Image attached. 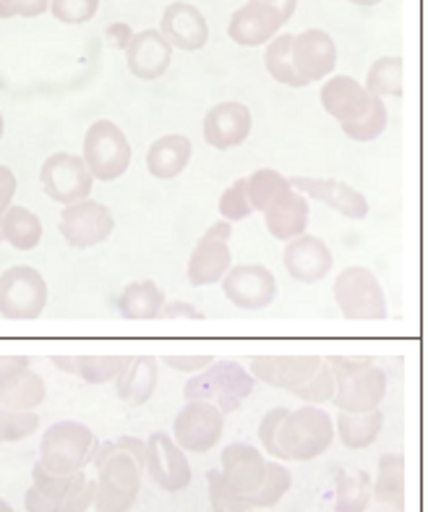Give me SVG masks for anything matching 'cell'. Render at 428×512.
<instances>
[{
    "label": "cell",
    "instance_id": "6da1fadb",
    "mask_svg": "<svg viewBox=\"0 0 428 512\" xmlns=\"http://www.w3.org/2000/svg\"><path fill=\"white\" fill-rule=\"evenodd\" d=\"M147 447L139 437L100 445L94 455V512H131L139 502Z\"/></svg>",
    "mask_w": 428,
    "mask_h": 512
},
{
    "label": "cell",
    "instance_id": "7a4b0ae2",
    "mask_svg": "<svg viewBox=\"0 0 428 512\" xmlns=\"http://www.w3.org/2000/svg\"><path fill=\"white\" fill-rule=\"evenodd\" d=\"M319 102L329 118L340 123L350 142H376L387 131V102L371 97L353 76H329L319 89Z\"/></svg>",
    "mask_w": 428,
    "mask_h": 512
},
{
    "label": "cell",
    "instance_id": "3957f363",
    "mask_svg": "<svg viewBox=\"0 0 428 512\" xmlns=\"http://www.w3.org/2000/svg\"><path fill=\"white\" fill-rule=\"evenodd\" d=\"M335 374V408L340 413L379 411L387 398V374L368 356H329Z\"/></svg>",
    "mask_w": 428,
    "mask_h": 512
},
{
    "label": "cell",
    "instance_id": "277c9868",
    "mask_svg": "<svg viewBox=\"0 0 428 512\" xmlns=\"http://www.w3.org/2000/svg\"><path fill=\"white\" fill-rule=\"evenodd\" d=\"M335 445V424L324 408L301 405L277 429V463H308Z\"/></svg>",
    "mask_w": 428,
    "mask_h": 512
},
{
    "label": "cell",
    "instance_id": "5b68a950",
    "mask_svg": "<svg viewBox=\"0 0 428 512\" xmlns=\"http://www.w3.org/2000/svg\"><path fill=\"white\" fill-rule=\"evenodd\" d=\"M256 379L238 361H212L204 371L194 374L183 387L186 403H209L222 416L235 413L243 400L254 392Z\"/></svg>",
    "mask_w": 428,
    "mask_h": 512
},
{
    "label": "cell",
    "instance_id": "8992f818",
    "mask_svg": "<svg viewBox=\"0 0 428 512\" xmlns=\"http://www.w3.org/2000/svg\"><path fill=\"white\" fill-rule=\"evenodd\" d=\"M100 450V439L87 424L79 421H58L42 434L40 442V468L55 476H71V473L87 471L94 463V455Z\"/></svg>",
    "mask_w": 428,
    "mask_h": 512
},
{
    "label": "cell",
    "instance_id": "52a82bcc",
    "mask_svg": "<svg viewBox=\"0 0 428 512\" xmlns=\"http://www.w3.org/2000/svg\"><path fill=\"white\" fill-rule=\"evenodd\" d=\"M94 505V479L87 473L55 476L34 465L32 486L24 494L27 512H89Z\"/></svg>",
    "mask_w": 428,
    "mask_h": 512
},
{
    "label": "cell",
    "instance_id": "ba28073f",
    "mask_svg": "<svg viewBox=\"0 0 428 512\" xmlns=\"http://www.w3.org/2000/svg\"><path fill=\"white\" fill-rule=\"evenodd\" d=\"M134 149L128 142L126 131L115 121H94L84 134L81 160L87 165L89 176L100 183H113L123 178L131 168Z\"/></svg>",
    "mask_w": 428,
    "mask_h": 512
},
{
    "label": "cell",
    "instance_id": "9c48e42d",
    "mask_svg": "<svg viewBox=\"0 0 428 512\" xmlns=\"http://www.w3.org/2000/svg\"><path fill=\"white\" fill-rule=\"evenodd\" d=\"M332 296L348 322H384L389 317L387 293L371 270L353 264L335 277Z\"/></svg>",
    "mask_w": 428,
    "mask_h": 512
},
{
    "label": "cell",
    "instance_id": "30bf717a",
    "mask_svg": "<svg viewBox=\"0 0 428 512\" xmlns=\"http://www.w3.org/2000/svg\"><path fill=\"white\" fill-rule=\"evenodd\" d=\"M50 298V288L40 270L16 264L0 272V317L8 322H34Z\"/></svg>",
    "mask_w": 428,
    "mask_h": 512
},
{
    "label": "cell",
    "instance_id": "8fae6325",
    "mask_svg": "<svg viewBox=\"0 0 428 512\" xmlns=\"http://www.w3.org/2000/svg\"><path fill=\"white\" fill-rule=\"evenodd\" d=\"M230 236L233 225L225 220H217L209 225L207 233L196 241L194 251L188 256V283L194 288H207V285L222 283V277L228 275L233 267V251H230Z\"/></svg>",
    "mask_w": 428,
    "mask_h": 512
},
{
    "label": "cell",
    "instance_id": "7c38bea8",
    "mask_svg": "<svg viewBox=\"0 0 428 512\" xmlns=\"http://www.w3.org/2000/svg\"><path fill=\"white\" fill-rule=\"evenodd\" d=\"M40 183L42 191L63 207L92 199L94 178L89 176L81 155L74 152H53L47 157L40 168Z\"/></svg>",
    "mask_w": 428,
    "mask_h": 512
},
{
    "label": "cell",
    "instance_id": "4fadbf2b",
    "mask_svg": "<svg viewBox=\"0 0 428 512\" xmlns=\"http://www.w3.org/2000/svg\"><path fill=\"white\" fill-rule=\"evenodd\" d=\"M115 230V215L113 209L94 199H84V202L68 204L61 212V223H58V233L71 249H94L105 243L113 236Z\"/></svg>",
    "mask_w": 428,
    "mask_h": 512
},
{
    "label": "cell",
    "instance_id": "5bb4252c",
    "mask_svg": "<svg viewBox=\"0 0 428 512\" xmlns=\"http://www.w3.org/2000/svg\"><path fill=\"white\" fill-rule=\"evenodd\" d=\"M47 400L45 379L32 369V358L0 356V408L37 413Z\"/></svg>",
    "mask_w": 428,
    "mask_h": 512
},
{
    "label": "cell",
    "instance_id": "9a60e30c",
    "mask_svg": "<svg viewBox=\"0 0 428 512\" xmlns=\"http://www.w3.org/2000/svg\"><path fill=\"white\" fill-rule=\"evenodd\" d=\"M225 416L209 403H186L173 421V442L183 452L207 455L222 442Z\"/></svg>",
    "mask_w": 428,
    "mask_h": 512
},
{
    "label": "cell",
    "instance_id": "2e32d148",
    "mask_svg": "<svg viewBox=\"0 0 428 512\" xmlns=\"http://www.w3.org/2000/svg\"><path fill=\"white\" fill-rule=\"evenodd\" d=\"M147 447V460H144V476H149L157 489L168 494H178L191 486L194 471L188 463L186 452L175 445L173 437L165 432H154L144 442Z\"/></svg>",
    "mask_w": 428,
    "mask_h": 512
},
{
    "label": "cell",
    "instance_id": "e0dca14e",
    "mask_svg": "<svg viewBox=\"0 0 428 512\" xmlns=\"http://www.w3.org/2000/svg\"><path fill=\"white\" fill-rule=\"evenodd\" d=\"M290 66H293V74L301 81V87L332 76L337 66V45L332 40V34L324 32V29H306L301 34H293V40H290Z\"/></svg>",
    "mask_w": 428,
    "mask_h": 512
},
{
    "label": "cell",
    "instance_id": "ac0fdd59",
    "mask_svg": "<svg viewBox=\"0 0 428 512\" xmlns=\"http://www.w3.org/2000/svg\"><path fill=\"white\" fill-rule=\"evenodd\" d=\"M222 293L235 309L261 311L275 304L277 277L264 264H238L222 277Z\"/></svg>",
    "mask_w": 428,
    "mask_h": 512
},
{
    "label": "cell",
    "instance_id": "d6986e66",
    "mask_svg": "<svg viewBox=\"0 0 428 512\" xmlns=\"http://www.w3.org/2000/svg\"><path fill=\"white\" fill-rule=\"evenodd\" d=\"M290 189L298 191L306 199L324 204V207L335 209L337 215L348 217V220H363L368 215V202L361 191L340 181V178H316V176H293L288 178Z\"/></svg>",
    "mask_w": 428,
    "mask_h": 512
},
{
    "label": "cell",
    "instance_id": "ffe728a7",
    "mask_svg": "<svg viewBox=\"0 0 428 512\" xmlns=\"http://www.w3.org/2000/svg\"><path fill=\"white\" fill-rule=\"evenodd\" d=\"M251 128H254V115L248 105L238 100L217 102L204 115V142L212 149L228 152L248 142Z\"/></svg>",
    "mask_w": 428,
    "mask_h": 512
},
{
    "label": "cell",
    "instance_id": "44dd1931",
    "mask_svg": "<svg viewBox=\"0 0 428 512\" xmlns=\"http://www.w3.org/2000/svg\"><path fill=\"white\" fill-rule=\"evenodd\" d=\"M267 463L264 452L256 445H246V442H235L228 445L220 455V468L225 484L233 489L238 497L248 499L259 492L261 481L267 476Z\"/></svg>",
    "mask_w": 428,
    "mask_h": 512
},
{
    "label": "cell",
    "instance_id": "7402d4cb",
    "mask_svg": "<svg viewBox=\"0 0 428 512\" xmlns=\"http://www.w3.org/2000/svg\"><path fill=\"white\" fill-rule=\"evenodd\" d=\"M282 264H285V270H288V275L293 277L295 283L316 285L332 272L335 256H332V249L319 236L303 233V236L285 243Z\"/></svg>",
    "mask_w": 428,
    "mask_h": 512
},
{
    "label": "cell",
    "instance_id": "603a6c76",
    "mask_svg": "<svg viewBox=\"0 0 428 512\" xmlns=\"http://www.w3.org/2000/svg\"><path fill=\"white\" fill-rule=\"evenodd\" d=\"M160 34L168 40L170 48L183 53H196L209 42V21L199 6L188 0H175L162 11Z\"/></svg>",
    "mask_w": 428,
    "mask_h": 512
},
{
    "label": "cell",
    "instance_id": "cb8c5ba5",
    "mask_svg": "<svg viewBox=\"0 0 428 512\" xmlns=\"http://www.w3.org/2000/svg\"><path fill=\"white\" fill-rule=\"evenodd\" d=\"M321 356H256L251 358L248 374L256 382H264L275 390H285L290 395L301 390L308 379L319 369Z\"/></svg>",
    "mask_w": 428,
    "mask_h": 512
},
{
    "label": "cell",
    "instance_id": "d4e9b609",
    "mask_svg": "<svg viewBox=\"0 0 428 512\" xmlns=\"http://www.w3.org/2000/svg\"><path fill=\"white\" fill-rule=\"evenodd\" d=\"M282 27H285V21L280 19L275 8L248 0L246 6H241L230 16L228 37L241 48H261L275 40Z\"/></svg>",
    "mask_w": 428,
    "mask_h": 512
},
{
    "label": "cell",
    "instance_id": "484cf974",
    "mask_svg": "<svg viewBox=\"0 0 428 512\" xmlns=\"http://www.w3.org/2000/svg\"><path fill=\"white\" fill-rule=\"evenodd\" d=\"M126 53V66L131 76L141 81H157L168 74L170 63H173V48L168 40L162 37L160 29H141L134 32Z\"/></svg>",
    "mask_w": 428,
    "mask_h": 512
},
{
    "label": "cell",
    "instance_id": "4316f807",
    "mask_svg": "<svg viewBox=\"0 0 428 512\" xmlns=\"http://www.w3.org/2000/svg\"><path fill=\"white\" fill-rule=\"evenodd\" d=\"M261 215H264V225H267L269 236L280 243H290L293 238L303 236L308 230V223H311V204H308L306 196L288 189L285 194L277 196L275 202L269 204Z\"/></svg>",
    "mask_w": 428,
    "mask_h": 512
},
{
    "label": "cell",
    "instance_id": "83f0119b",
    "mask_svg": "<svg viewBox=\"0 0 428 512\" xmlns=\"http://www.w3.org/2000/svg\"><path fill=\"white\" fill-rule=\"evenodd\" d=\"M194 144L186 134H165L154 139L147 149V170L157 181H173L188 168Z\"/></svg>",
    "mask_w": 428,
    "mask_h": 512
},
{
    "label": "cell",
    "instance_id": "f1b7e54d",
    "mask_svg": "<svg viewBox=\"0 0 428 512\" xmlns=\"http://www.w3.org/2000/svg\"><path fill=\"white\" fill-rule=\"evenodd\" d=\"M160 382V358L157 356H131V364L115 382V392L131 408H141L152 400Z\"/></svg>",
    "mask_w": 428,
    "mask_h": 512
},
{
    "label": "cell",
    "instance_id": "f546056e",
    "mask_svg": "<svg viewBox=\"0 0 428 512\" xmlns=\"http://www.w3.org/2000/svg\"><path fill=\"white\" fill-rule=\"evenodd\" d=\"M168 304V296L154 280H136L121 290L115 298V309L126 322H154L160 319L162 309Z\"/></svg>",
    "mask_w": 428,
    "mask_h": 512
},
{
    "label": "cell",
    "instance_id": "4dcf8cb0",
    "mask_svg": "<svg viewBox=\"0 0 428 512\" xmlns=\"http://www.w3.org/2000/svg\"><path fill=\"white\" fill-rule=\"evenodd\" d=\"M55 369L74 374L87 384H110L121 379L131 364V356H53Z\"/></svg>",
    "mask_w": 428,
    "mask_h": 512
},
{
    "label": "cell",
    "instance_id": "1f68e13d",
    "mask_svg": "<svg viewBox=\"0 0 428 512\" xmlns=\"http://www.w3.org/2000/svg\"><path fill=\"white\" fill-rule=\"evenodd\" d=\"M332 424H335V437L340 439V445L345 450H368L382 434L384 413H337V418H332Z\"/></svg>",
    "mask_w": 428,
    "mask_h": 512
},
{
    "label": "cell",
    "instance_id": "d6a6232c",
    "mask_svg": "<svg viewBox=\"0 0 428 512\" xmlns=\"http://www.w3.org/2000/svg\"><path fill=\"white\" fill-rule=\"evenodd\" d=\"M371 499H376L384 510H405V458L402 455H382L376 479L371 484Z\"/></svg>",
    "mask_w": 428,
    "mask_h": 512
},
{
    "label": "cell",
    "instance_id": "836d02e7",
    "mask_svg": "<svg viewBox=\"0 0 428 512\" xmlns=\"http://www.w3.org/2000/svg\"><path fill=\"white\" fill-rule=\"evenodd\" d=\"M42 236H45V228L32 209L21 207V204H11L6 209L3 223H0V238L8 246H14L16 251H32L40 246Z\"/></svg>",
    "mask_w": 428,
    "mask_h": 512
},
{
    "label": "cell",
    "instance_id": "e575fe53",
    "mask_svg": "<svg viewBox=\"0 0 428 512\" xmlns=\"http://www.w3.org/2000/svg\"><path fill=\"white\" fill-rule=\"evenodd\" d=\"M368 505H371L368 473L335 468V512H366Z\"/></svg>",
    "mask_w": 428,
    "mask_h": 512
},
{
    "label": "cell",
    "instance_id": "d590c367",
    "mask_svg": "<svg viewBox=\"0 0 428 512\" xmlns=\"http://www.w3.org/2000/svg\"><path fill=\"white\" fill-rule=\"evenodd\" d=\"M366 92L371 97L387 100V97H402V58L400 55H384L371 63L366 74Z\"/></svg>",
    "mask_w": 428,
    "mask_h": 512
},
{
    "label": "cell",
    "instance_id": "8d00e7d4",
    "mask_svg": "<svg viewBox=\"0 0 428 512\" xmlns=\"http://www.w3.org/2000/svg\"><path fill=\"white\" fill-rule=\"evenodd\" d=\"M293 489V473H290L288 465L282 463H267V476L261 481L259 492L254 497H248V507L251 510H272L288 497V492Z\"/></svg>",
    "mask_w": 428,
    "mask_h": 512
},
{
    "label": "cell",
    "instance_id": "74e56055",
    "mask_svg": "<svg viewBox=\"0 0 428 512\" xmlns=\"http://www.w3.org/2000/svg\"><path fill=\"white\" fill-rule=\"evenodd\" d=\"M288 189H290L288 178L272 168H259L246 178V191L254 212H264L269 204L275 202L277 196L285 194Z\"/></svg>",
    "mask_w": 428,
    "mask_h": 512
},
{
    "label": "cell",
    "instance_id": "f35d334b",
    "mask_svg": "<svg viewBox=\"0 0 428 512\" xmlns=\"http://www.w3.org/2000/svg\"><path fill=\"white\" fill-rule=\"evenodd\" d=\"M290 40H293V34L280 32L275 40L269 42L267 50H264V68L277 84H285L290 89H303L298 76L293 74V66H290Z\"/></svg>",
    "mask_w": 428,
    "mask_h": 512
},
{
    "label": "cell",
    "instance_id": "ab89813d",
    "mask_svg": "<svg viewBox=\"0 0 428 512\" xmlns=\"http://www.w3.org/2000/svg\"><path fill=\"white\" fill-rule=\"evenodd\" d=\"M293 398H298L306 405H316V408H324V403H332V398H335V374L329 369L327 358H321L314 377L308 379L301 390L295 392Z\"/></svg>",
    "mask_w": 428,
    "mask_h": 512
},
{
    "label": "cell",
    "instance_id": "60d3db41",
    "mask_svg": "<svg viewBox=\"0 0 428 512\" xmlns=\"http://www.w3.org/2000/svg\"><path fill=\"white\" fill-rule=\"evenodd\" d=\"M220 220L225 223H243L248 217L254 215V207H251V199H248V191H246V178H238L228 186V189L222 191L220 196Z\"/></svg>",
    "mask_w": 428,
    "mask_h": 512
},
{
    "label": "cell",
    "instance_id": "b9f144b4",
    "mask_svg": "<svg viewBox=\"0 0 428 512\" xmlns=\"http://www.w3.org/2000/svg\"><path fill=\"white\" fill-rule=\"evenodd\" d=\"M40 424L42 421L37 413H19L0 408V445H11V442L29 439L40 429Z\"/></svg>",
    "mask_w": 428,
    "mask_h": 512
},
{
    "label": "cell",
    "instance_id": "7bdbcfd3",
    "mask_svg": "<svg viewBox=\"0 0 428 512\" xmlns=\"http://www.w3.org/2000/svg\"><path fill=\"white\" fill-rule=\"evenodd\" d=\"M207 492H209V507L212 512H248V502L230 489L222 479V473L214 468L207 473Z\"/></svg>",
    "mask_w": 428,
    "mask_h": 512
},
{
    "label": "cell",
    "instance_id": "ee69618b",
    "mask_svg": "<svg viewBox=\"0 0 428 512\" xmlns=\"http://www.w3.org/2000/svg\"><path fill=\"white\" fill-rule=\"evenodd\" d=\"M47 11L53 14V19L61 21V24L79 27V24H87V21H92L97 16L100 0H50Z\"/></svg>",
    "mask_w": 428,
    "mask_h": 512
},
{
    "label": "cell",
    "instance_id": "f6af8a7d",
    "mask_svg": "<svg viewBox=\"0 0 428 512\" xmlns=\"http://www.w3.org/2000/svg\"><path fill=\"white\" fill-rule=\"evenodd\" d=\"M290 408H272V411L264 413V418L259 421V429H256V434H259V450L267 452V455H272V458L277 460V429H280V424L285 421V416H288Z\"/></svg>",
    "mask_w": 428,
    "mask_h": 512
},
{
    "label": "cell",
    "instance_id": "bcb514c9",
    "mask_svg": "<svg viewBox=\"0 0 428 512\" xmlns=\"http://www.w3.org/2000/svg\"><path fill=\"white\" fill-rule=\"evenodd\" d=\"M50 0H0V19H37L47 14Z\"/></svg>",
    "mask_w": 428,
    "mask_h": 512
},
{
    "label": "cell",
    "instance_id": "7dc6e473",
    "mask_svg": "<svg viewBox=\"0 0 428 512\" xmlns=\"http://www.w3.org/2000/svg\"><path fill=\"white\" fill-rule=\"evenodd\" d=\"M162 322H183V324H196V322H204V311L196 309L191 301H168L165 309L160 314Z\"/></svg>",
    "mask_w": 428,
    "mask_h": 512
},
{
    "label": "cell",
    "instance_id": "c3c4849f",
    "mask_svg": "<svg viewBox=\"0 0 428 512\" xmlns=\"http://www.w3.org/2000/svg\"><path fill=\"white\" fill-rule=\"evenodd\" d=\"M162 364L170 366L173 371H181V374H199L207 366H212V361H217L214 356H162Z\"/></svg>",
    "mask_w": 428,
    "mask_h": 512
},
{
    "label": "cell",
    "instance_id": "681fc988",
    "mask_svg": "<svg viewBox=\"0 0 428 512\" xmlns=\"http://www.w3.org/2000/svg\"><path fill=\"white\" fill-rule=\"evenodd\" d=\"M16 189H19V181H16V173L8 165L0 162V223H3V215H6V209L14 204ZM3 243V238H0Z\"/></svg>",
    "mask_w": 428,
    "mask_h": 512
},
{
    "label": "cell",
    "instance_id": "f907efd6",
    "mask_svg": "<svg viewBox=\"0 0 428 512\" xmlns=\"http://www.w3.org/2000/svg\"><path fill=\"white\" fill-rule=\"evenodd\" d=\"M105 37L107 42L118 50H126L131 37H134V29L128 27L126 21H113V24H107L105 27Z\"/></svg>",
    "mask_w": 428,
    "mask_h": 512
},
{
    "label": "cell",
    "instance_id": "816d5d0a",
    "mask_svg": "<svg viewBox=\"0 0 428 512\" xmlns=\"http://www.w3.org/2000/svg\"><path fill=\"white\" fill-rule=\"evenodd\" d=\"M256 3H264V6L275 8L277 14H280V19L288 24L290 19H293L295 8H298V0H256Z\"/></svg>",
    "mask_w": 428,
    "mask_h": 512
},
{
    "label": "cell",
    "instance_id": "f5cc1de1",
    "mask_svg": "<svg viewBox=\"0 0 428 512\" xmlns=\"http://www.w3.org/2000/svg\"><path fill=\"white\" fill-rule=\"evenodd\" d=\"M348 3H353V6H361V8H374V6H379V3H384V0H348Z\"/></svg>",
    "mask_w": 428,
    "mask_h": 512
},
{
    "label": "cell",
    "instance_id": "db71d44e",
    "mask_svg": "<svg viewBox=\"0 0 428 512\" xmlns=\"http://www.w3.org/2000/svg\"><path fill=\"white\" fill-rule=\"evenodd\" d=\"M0 512H16V510H14V507H11V505H8L6 499L0 497Z\"/></svg>",
    "mask_w": 428,
    "mask_h": 512
},
{
    "label": "cell",
    "instance_id": "11a10c76",
    "mask_svg": "<svg viewBox=\"0 0 428 512\" xmlns=\"http://www.w3.org/2000/svg\"><path fill=\"white\" fill-rule=\"evenodd\" d=\"M3 134H6V118L0 113V139H3Z\"/></svg>",
    "mask_w": 428,
    "mask_h": 512
},
{
    "label": "cell",
    "instance_id": "9f6ffc18",
    "mask_svg": "<svg viewBox=\"0 0 428 512\" xmlns=\"http://www.w3.org/2000/svg\"><path fill=\"white\" fill-rule=\"evenodd\" d=\"M248 512H272V510H248Z\"/></svg>",
    "mask_w": 428,
    "mask_h": 512
}]
</instances>
